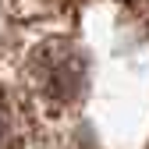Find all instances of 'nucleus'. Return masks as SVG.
<instances>
[{
	"label": "nucleus",
	"mask_w": 149,
	"mask_h": 149,
	"mask_svg": "<svg viewBox=\"0 0 149 149\" xmlns=\"http://www.w3.org/2000/svg\"><path fill=\"white\" fill-rule=\"evenodd\" d=\"M7 146V114H4V107H0V149Z\"/></svg>",
	"instance_id": "nucleus-2"
},
{
	"label": "nucleus",
	"mask_w": 149,
	"mask_h": 149,
	"mask_svg": "<svg viewBox=\"0 0 149 149\" xmlns=\"http://www.w3.org/2000/svg\"><path fill=\"white\" fill-rule=\"evenodd\" d=\"M43 74H46V82H50V92H53V96L71 100L74 92L82 89L85 64L78 61V53H71L68 46H53V50L43 53Z\"/></svg>",
	"instance_id": "nucleus-1"
}]
</instances>
